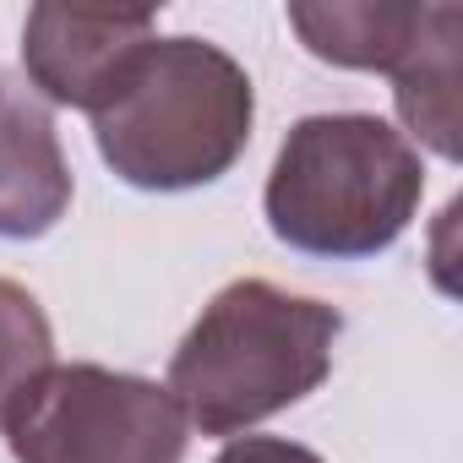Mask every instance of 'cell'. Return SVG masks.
Returning <instances> with one entry per match:
<instances>
[{"instance_id":"30bf717a","label":"cell","mask_w":463,"mask_h":463,"mask_svg":"<svg viewBox=\"0 0 463 463\" xmlns=\"http://www.w3.org/2000/svg\"><path fill=\"white\" fill-rule=\"evenodd\" d=\"M213 463H322V458L289 436H235Z\"/></svg>"},{"instance_id":"9c48e42d","label":"cell","mask_w":463,"mask_h":463,"mask_svg":"<svg viewBox=\"0 0 463 463\" xmlns=\"http://www.w3.org/2000/svg\"><path fill=\"white\" fill-rule=\"evenodd\" d=\"M50 365H55V333L44 306L17 279H0V425L12 420V409L33 392V382Z\"/></svg>"},{"instance_id":"3957f363","label":"cell","mask_w":463,"mask_h":463,"mask_svg":"<svg viewBox=\"0 0 463 463\" xmlns=\"http://www.w3.org/2000/svg\"><path fill=\"white\" fill-rule=\"evenodd\" d=\"M425 196L420 147L382 115H306L289 126L262 207L268 229L300 257L360 262L387 251Z\"/></svg>"},{"instance_id":"ba28073f","label":"cell","mask_w":463,"mask_h":463,"mask_svg":"<svg viewBox=\"0 0 463 463\" xmlns=\"http://www.w3.org/2000/svg\"><path fill=\"white\" fill-rule=\"evenodd\" d=\"M392 104L403 115V137L425 142L436 158L458 164L463 153V12L436 6L420 50L392 71Z\"/></svg>"},{"instance_id":"6da1fadb","label":"cell","mask_w":463,"mask_h":463,"mask_svg":"<svg viewBox=\"0 0 463 463\" xmlns=\"http://www.w3.org/2000/svg\"><path fill=\"white\" fill-rule=\"evenodd\" d=\"M257 120L246 66L191 33L147 39L93 109L99 158L137 191H196L241 164Z\"/></svg>"},{"instance_id":"5b68a950","label":"cell","mask_w":463,"mask_h":463,"mask_svg":"<svg viewBox=\"0 0 463 463\" xmlns=\"http://www.w3.org/2000/svg\"><path fill=\"white\" fill-rule=\"evenodd\" d=\"M147 39H158L153 12L33 6L23 23V71L39 99L93 115Z\"/></svg>"},{"instance_id":"277c9868","label":"cell","mask_w":463,"mask_h":463,"mask_svg":"<svg viewBox=\"0 0 463 463\" xmlns=\"http://www.w3.org/2000/svg\"><path fill=\"white\" fill-rule=\"evenodd\" d=\"M0 430L17 463H185L191 441L169 387L109 365H50Z\"/></svg>"},{"instance_id":"8992f818","label":"cell","mask_w":463,"mask_h":463,"mask_svg":"<svg viewBox=\"0 0 463 463\" xmlns=\"http://www.w3.org/2000/svg\"><path fill=\"white\" fill-rule=\"evenodd\" d=\"M71 207V164L50 104L0 71V241H39Z\"/></svg>"},{"instance_id":"52a82bcc","label":"cell","mask_w":463,"mask_h":463,"mask_svg":"<svg viewBox=\"0 0 463 463\" xmlns=\"http://www.w3.org/2000/svg\"><path fill=\"white\" fill-rule=\"evenodd\" d=\"M436 6H387V0H322V6H289V28L300 33V44L344 71H398L425 28H430Z\"/></svg>"},{"instance_id":"7a4b0ae2","label":"cell","mask_w":463,"mask_h":463,"mask_svg":"<svg viewBox=\"0 0 463 463\" xmlns=\"http://www.w3.org/2000/svg\"><path fill=\"white\" fill-rule=\"evenodd\" d=\"M344 317L268 279L223 284L169 354V398L202 436H241L311 398L333 371Z\"/></svg>"}]
</instances>
